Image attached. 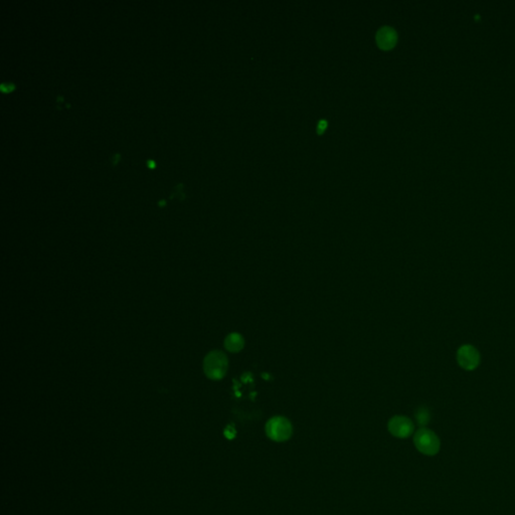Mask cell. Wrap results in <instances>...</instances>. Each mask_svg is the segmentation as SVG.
Instances as JSON below:
<instances>
[{"label":"cell","instance_id":"cell-11","mask_svg":"<svg viewBox=\"0 0 515 515\" xmlns=\"http://www.w3.org/2000/svg\"><path fill=\"white\" fill-rule=\"evenodd\" d=\"M14 84L12 83H3L0 85V90H1L2 92H10L14 89Z\"/></svg>","mask_w":515,"mask_h":515},{"label":"cell","instance_id":"cell-5","mask_svg":"<svg viewBox=\"0 0 515 515\" xmlns=\"http://www.w3.org/2000/svg\"><path fill=\"white\" fill-rule=\"evenodd\" d=\"M414 424L408 418L396 416L389 422L390 433L398 438H407L414 432Z\"/></svg>","mask_w":515,"mask_h":515},{"label":"cell","instance_id":"cell-9","mask_svg":"<svg viewBox=\"0 0 515 515\" xmlns=\"http://www.w3.org/2000/svg\"><path fill=\"white\" fill-rule=\"evenodd\" d=\"M416 418H417L418 423H419L420 425L424 426V425L428 424V422H429V420H430V414H429V411H428L426 408H423V407H422V408H420V409L417 411Z\"/></svg>","mask_w":515,"mask_h":515},{"label":"cell","instance_id":"cell-16","mask_svg":"<svg viewBox=\"0 0 515 515\" xmlns=\"http://www.w3.org/2000/svg\"><path fill=\"white\" fill-rule=\"evenodd\" d=\"M164 203H165V201H164L163 199H162V200H159V201H158V204H159V205H163Z\"/></svg>","mask_w":515,"mask_h":515},{"label":"cell","instance_id":"cell-15","mask_svg":"<svg viewBox=\"0 0 515 515\" xmlns=\"http://www.w3.org/2000/svg\"><path fill=\"white\" fill-rule=\"evenodd\" d=\"M147 166H148V167H150V168H153L154 166H155V163H154V161H153V160H151V159H148V160H147Z\"/></svg>","mask_w":515,"mask_h":515},{"label":"cell","instance_id":"cell-8","mask_svg":"<svg viewBox=\"0 0 515 515\" xmlns=\"http://www.w3.org/2000/svg\"><path fill=\"white\" fill-rule=\"evenodd\" d=\"M184 189V184H177L173 186L172 190H171V193L169 195V198H173V197H176L177 199L179 200H184L185 198V194L184 193L183 191Z\"/></svg>","mask_w":515,"mask_h":515},{"label":"cell","instance_id":"cell-3","mask_svg":"<svg viewBox=\"0 0 515 515\" xmlns=\"http://www.w3.org/2000/svg\"><path fill=\"white\" fill-rule=\"evenodd\" d=\"M414 442L417 449L425 455L433 456L436 455L440 450L439 438L437 437V435L434 432L425 428L420 429L416 433Z\"/></svg>","mask_w":515,"mask_h":515},{"label":"cell","instance_id":"cell-2","mask_svg":"<svg viewBox=\"0 0 515 515\" xmlns=\"http://www.w3.org/2000/svg\"><path fill=\"white\" fill-rule=\"evenodd\" d=\"M293 433V427L285 417H273L266 424V434L271 440L275 442H284L290 439Z\"/></svg>","mask_w":515,"mask_h":515},{"label":"cell","instance_id":"cell-7","mask_svg":"<svg viewBox=\"0 0 515 515\" xmlns=\"http://www.w3.org/2000/svg\"><path fill=\"white\" fill-rule=\"evenodd\" d=\"M245 347V338L238 332L229 333L224 339V348L233 353L240 352Z\"/></svg>","mask_w":515,"mask_h":515},{"label":"cell","instance_id":"cell-13","mask_svg":"<svg viewBox=\"0 0 515 515\" xmlns=\"http://www.w3.org/2000/svg\"><path fill=\"white\" fill-rule=\"evenodd\" d=\"M64 103H65L64 98H63L62 96L58 95V96L56 97V107H57V109H62L61 106L64 104Z\"/></svg>","mask_w":515,"mask_h":515},{"label":"cell","instance_id":"cell-12","mask_svg":"<svg viewBox=\"0 0 515 515\" xmlns=\"http://www.w3.org/2000/svg\"><path fill=\"white\" fill-rule=\"evenodd\" d=\"M120 158H121L120 153H113L112 155H110V157H109V162L111 165L114 166L119 161Z\"/></svg>","mask_w":515,"mask_h":515},{"label":"cell","instance_id":"cell-10","mask_svg":"<svg viewBox=\"0 0 515 515\" xmlns=\"http://www.w3.org/2000/svg\"><path fill=\"white\" fill-rule=\"evenodd\" d=\"M327 126H328V124L325 120H320V122L318 123V126H317V133L322 134L326 130Z\"/></svg>","mask_w":515,"mask_h":515},{"label":"cell","instance_id":"cell-6","mask_svg":"<svg viewBox=\"0 0 515 515\" xmlns=\"http://www.w3.org/2000/svg\"><path fill=\"white\" fill-rule=\"evenodd\" d=\"M397 41L398 35L396 31L390 27L381 28L376 34V43L383 50L392 49L397 44Z\"/></svg>","mask_w":515,"mask_h":515},{"label":"cell","instance_id":"cell-1","mask_svg":"<svg viewBox=\"0 0 515 515\" xmlns=\"http://www.w3.org/2000/svg\"><path fill=\"white\" fill-rule=\"evenodd\" d=\"M228 368L226 355L220 350H213L204 357L203 370L209 378L218 380L224 377Z\"/></svg>","mask_w":515,"mask_h":515},{"label":"cell","instance_id":"cell-4","mask_svg":"<svg viewBox=\"0 0 515 515\" xmlns=\"http://www.w3.org/2000/svg\"><path fill=\"white\" fill-rule=\"evenodd\" d=\"M457 362L463 369L474 370L480 364V353L472 345H463L457 351Z\"/></svg>","mask_w":515,"mask_h":515},{"label":"cell","instance_id":"cell-14","mask_svg":"<svg viewBox=\"0 0 515 515\" xmlns=\"http://www.w3.org/2000/svg\"><path fill=\"white\" fill-rule=\"evenodd\" d=\"M224 435L228 438V439H231V438L235 437V431H229V428H227L225 431H224Z\"/></svg>","mask_w":515,"mask_h":515}]
</instances>
